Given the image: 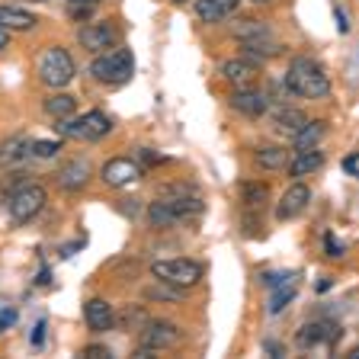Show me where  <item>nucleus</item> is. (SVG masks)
<instances>
[{
	"label": "nucleus",
	"instance_id": "473e14b6",
	"mask_svg": "<svg viewBox=\"0 0 359 359\" xmlns=\"http://www.w3.org/2000/svg\"><path fill=\"white\" fill-rule=\"evenodd\" d=\"M16 324V311L13 308H0V334H4V330H10Z\"/></svg>",
	"mask_w": 359,
	"mask_h": 359
},
{
	"label": "nucleus",
	"instance_id": "9b49d317",
	"mask_svg": "<svg viewBox=\"0 0 359 359\" xmlns=\"http://www.w3.org/2000/svg\"><path fill=\"white\" fill-rule=\"evenodd\" d=\"M77 42L87 48V52H106L112 45L119 42V29L112 26L109 20H97V22H87L81 32H77Z\"/></svg>",
	"mask_w": 359,
	"mask_h": 359
},
{
	"label": "nucleus",
	"instance_id": "4c0bfd02",
	"mask_svg": "<svg viewBox=\"0 0 359 359\" xmlns=\"http://www.w3.org/2000/svg\"><path fill=\"white\" fill-rule=\"evenodd\" d=\"M10 48V36H7V29H0V55Z\"/></svg>",
	"mask_w": 359,
	"mask_h": 359
},
{
	"label": "nucleus",
	"instance_id": "1a4fd4ad",
	"mask_svg": "<svg viewBox=\"0 0 359 359\" xmlns=\"http://www.w3.org/2000/svg\"><path fill=\"white\" fill-rule=\"evenodd\" d=\"M180 340H183V330L177 327V324L170 321H144L142 327V346H148V350H173V346H180Z\"/></svg>",
	"mask_w": 359,
	"mask_h": 359
},
{
	"label": "nucleus",
	"instance_id": "7ed1b4c3",
	"mask_svg": "<svg viewBox=\"0 0 359 359\" xmlns=\"http://www.w3.org/2000/svg\"><path fill=\"white\" fill-rule=\"evenodd\" d=\"M36 74L45 87L58 90V87H67V83L74 81L77 67H74V58H71L61 45H48L36 61Z\"/></svg>",
	"mask_w": 359,
	"mask_h": 359
},
{
	"label": "nucleus",
	"instance_id": "2f4dec72",
	"mask_svg": "<svg viewBox=\"0 0 359 359\" xmlns=\"http://www.w3.org/2000/svg\"><path fill=\"white\" fill-rule=\"evenodd\" d=\"M324 250H327V257H344L346 254L344 241H337L334 234H324Z\"/></svg>",
	"mask_w": 359,
	"mask_h": 359
},
{
	"label": "nucleus",
	"instance_id": "0eeeda50",
	"mask_svg": "<svg viewBox=\"0 0 359 359\" xmlns=\"http://www.w3.org/2000/svg\"><path fill=\"white\" fill-rule=\"evenodd\" d=\"M45 189L39 187V183H22V187H16L13 193H7V209H10V218H13L16 224H26L32 222V218L39 215V212L45 209Z\"/></svg>",
	"mask_w": 359,
	"mask_h": 359
},
{
	"label": "nucleus",
	"instance_id": "58836bf2",
	"mask_svg": "<svg viewBox=\"0 0 359 359\" xmlns=\"http://www.w3.org/2000/svg\"><path fill=\"white\" fill-rule=\"evenodd\" d=\"M71 4H97V0H71Z\"/></svg>",
	"mask_w": 359,
	"mask_h": 359
},
{
	"label": "nucleus",
	"instance_id": "f257e3e1",
	"mask_svg": "<svg viewBox=\"0 0 359 359\" xmlns=\"http://www.w3.org/2000/svg\"><path fill=\"white\" fill-rule=\"evenodd\" d=\"M285 90L295 93V97H305V100H327L330 77L321 61L308 58V55H299V58H292L289 71H285Z\"/></svg>",
	"mask_w": 359,
	"mask_h": 359
},
{
	"label": "nucleus",
	"instance_id": "e433bc0d",
	"mask_svg": "<svg viewBox=\"0 0 359 359\" xmlns=\"http://www.w3.org/2000/svg\"><path fill=\"white\" fill-rule=\"evenodd\" d=\"M334 13H337V22H340V32H346V29H350V22H346L344 7H334Z\"/></svg>",
	"mask_w": 359,
	"mask_h": 359
},
{
	"label": "nucleus",
	"instance_id": "c85d7f7f",
	"mask_svg": "<svg viewBox=\"0 0 359 359\" xmlns=\"http://www.w3.org/2000/svg\"><path fill=\"white\" fill-rule=\"evenodd\" d=\"M154 283L157 285L144 289V299H148V302H180L183 289H177V285H167V283H161V279H154Z\"/></svg>",
	"mask_w": 359,
	"mask_h": 359
},
{
	"label": "nucleus",
	"instance_id": "39448f33",
	"mask_svg": "<svg viewBox=\"0 0 359 359\" xmlns=\"http://www.w3.org/2000/svg\"><path fill=\"white\" fill-rule=\"evenodd\" d=\"M58 135L61 138H74V142H97V138H103V135L112 132V119L106 116V112L100 109H90L83 112V116H77V119H71V116H65V119H58Z\"/></svg>",
	"mask_w": 359,
	"mask_h": 359
},
{
	"label": "nucleus",
	"instance_id": "a19ab883",
	"mask_svg": "<svg viewBox=\"0 0 359 359\" xmlns=\"http://www.w3.org/2000/svg\"><path fill=\"white\" fill-rule=\"evenodd\" d=\"M173 4H187V0H173Z\"/></svg>",
	"mask_w": 359,
	"mask_h": 359
},
{
	"label": "nucleus",
	"instance_id": "c9c22d12",
	"mask_svg": "<svg viewBox=\"0 0 359 359\" xmlns=\"http://www.w3.org/2000/svg\"><path fill=\"white\" fill-rule=\"evenodd\" d=\"M42 340H45V321H39V324H36V330H32V344L42 346Z\"/></svg>",
	"mask_w": 359,
	"mask_h": 359
},
{
	"label": "nucleus",
	"instance_id": "aec40b11",
	"mask_svg": "<svg viewBox=\"0 0 359 359\" xmlns=\"http://www.w3.org/2000/svg\"><path fill=\"white\" fill-rule=\"evenodd\" d=\"M241 7V0H196V16L202 22H222Z\"/></svg>",
	"mask_w": 359,
	"mask_h": 359
},
{
	"label": "nucleus",
	"instance_id": "7c9ffc66",
	"mask_svg": "<svg viewBox=\"0 0 359 359\" xmlns=\"http://www.w3.org/2000/svg\"><path fill=\"white\" fill-rule=\"evenodd\" d=\"M58 151L61 142H32V157H39V161H52Z\"/></svg>",
	"mask_w": 359,
	"mask_h": 359
},
{
	"label": "nucleus",
	"instance_id": "cd10ccee",
	"mask_svg": "<svg viewBox=\"0 0 359 359\" xmlns=\"http://www.w3.org/2000/svg\"><path fill=\"white\" fill-rule=\"evenodd\" d=\"M148 222L154 224V228H173V224H180V222H177V215H173V212L167 209V205H164L161 199L151 202V205H148Z\"/></svg>",
	"mask_w": 359,
	"mask_h": 359
},
{
	"label": "nucleus",
	"instance_id": "5701e85b",
	"mask_svg": "<svg viewBox=\"0 0 359 359\" xmlns=\"http://www.w3.org/2000/svg\"><path fill=\"white\" fill-rule=\"evenodd\" d=\"M231 36L238 39V42H247V39L273 36V29H269L263 20H250V16H244V20H234L231 22Z\"/></svg>",
	"mask_w": 359,
	"mask_h": 359
},
{
	"label": "nucleus",
	"instance_id": "412c9836",
	"mask_svg": "<svg viewBox=\"0 0 359 359\" xmlns=\"http://www.w3.org/2000/svg\"><path fill=\"white\" fill-rule=\"evenodd\" d=\"M285 167H289L292 177H311V173H318L324 167V154L318 148H302L295 151V157Z\"/></svg>",
	"mask_w": 359,
	"mask_h": 359
},
{
	"label": "nucleus",
	"instance_id": "4be33fe9",
	"mask_svg": "<svg viewBox=\"0 0 359 359\" xmlns=\"http://www.w3.org/2000/svg\"><path fill=\"white\" fill-rule=\"evenodd\" d=\"M324 135H327V122L324 119H311V122H302V128L295 135H292V142H295V148H318V142H321Z\"/></svg>",
	"mask_w": 359,
	"mask_h": 359
},
{
	"label": "nucleus",
	"instance_id": "393cba45",
	"mask_svg": "<svg viewBox=\"0 0 359 359\" xmlns=\"http://www.w3.org/2000/svg\"><path fill=\"white\" fill-rule=\"evenodd\" d=\"M254 157H257V167H263V170H283L289 164V151L279 148V144H266Z\"/></svg>",
	"mask_w": 359,
	"mask_h": 359
},
{
	"label": "nucleus",
	"instance_id": "ea45409f",
	"mask_svg": "<svg viewBox=\"0 0 359 359\" xmlns=\"http://www.w3.org/2000/svg\"><path fill=\"white\" fill-rule=\"evenodd\" d=\"M250 4H273V0H250Z\"/></svg>",
	"mask_w": 359,
	"mask_h": 359
},
{
	"label": "nucleus",
	"instance_id": "6e6552de",
	"mask_svg": "<svg viewBox=\"0 0 359 359\" xmlns=\"http://www.w3.org/2000/svg\"><path fill=\"white\" fill-rule=\"evenodd\" d=\"M344 337V327L337 321H308L299 327V334H295V346L299 350H311V346H321V344H337Z\"/></svg>",
	"mask_w": 359,
	"mask_h": 359
},
{
	"label": "nucleus",
	"instance_id": "423d86ee",
	"mask_svg": "<svg viewBox=\"0 0 359 359\" xmlns=\"http://www.w3.org/2000/svg\"><path fill=\"white\" fill-rule=\"evenodd\" d=\"M202 263L187 260V257H177V260H157L151 263V276L161 279L167 285H177V289H193L202 283Z\"/></svg>",
	"mask_w": 359,
	"mask_h": 359
},
{
	"label": "nucleus",
	"instance_id": "f3484780",
	"mask_svg": "<svg viewBox=\"0 0 359 359\" xmlns=\"http://www.w3.org/2000/svg\"><path fill=\"white\" fill-rule=\"evenodd\" d=\"M257 74H260V65L250 58H231L222 65V77L234 87H247V83H254Z\"/></svg>",
	"mask_w": 359,
	"mask_h": 359
},
{
	"label": "nucleus",
	"instance_id": "b1692460",
	"mask_svg": "<svg viewBox=\"0 0 359 359\" xmlns=\"http://www.w3.org/2000/svg\"><path fill=\"white\" fill-rule=\"evenodd\" d=\"M302 122H305V112L292 109V106H279V109L273 112V128L283 135H295L302 128Z\"/></svg>",
	"mask_w": 359,
	"mask_h": 359
},
{
	"label": "nucleus",
	"instance_id": "dca6fc26",
	"mask_svg": "<svg viewBox=\"0 0 359 359\" xmlns=\"http://www.w3.org/2000/svg\"><path fill=\"white\" fill-rule=\"evenodd\" d=\"M83 318H87V327L93 334H103V330H112L116 327V311L106 299H90L83 305Z\"/></svg>",
	"mask_w": 359,
	"mask_h": 359
},
{
	"label": "nucleus",
	"instance_id": "f8f14e48",
	"mask_svg": "<svg viewBox=\"0 0 359 359\" xmlns=\"http://www.w3.org/2000/svg\"><path fill=\"white\" fill-rule=\"evenodd\" d=\"M228 103H231V109H238L241 116H247V119H260L263 112L269 109V97L263 93V90H257L254 83L234 87V93L228 97Z\"/></svg>",
	"mask_w": 359,
	"mask_h": 359
},
{
	"label": "nucleus",
	"instance_id": "2eb2a0df",
	"mask_svg": "<svg viewBox=\"0 0 359 359\" xmlns=\"http://www.w3.org/2000/svg\"><path fill=\"white\" fill-rule=\"evenodd\" d=\"M26 157H32V138L29 135H10L7 142H0V167H20Z\"/></svg>",
	"mask_w": 359,
	"mask_h": 359
},
{
	"label": "nucleus",
	"instance_id": "72a5a7b5",
	"mask_svg": "<svg viewBox=\"0 0 359 359\" xmlns=\"http://www.w3.org/2000/svg\"><path fill=\"white\" fill-rule=\"evenodd\" d=\"M83 359H100V356H109V350H106V346H83V353H81Z\"/></svg>",
	"mask_w": 359,
	"mask_h": 359
},
{
	"label": "nucleus",
	"instance_id": "a211bd4d",
	"mask_svg": "<svg viewBox=\"0 0 359 359\" xmlns=\"http://www.w3.org/2000/svg\"><path fill=\"white\" fill-rule=\"evenodd\" d=\"M241 52H244V58H250V61H257V65H263V61L276 58V55L283 52V42H276V36L247 39V42H241Z\"/></svg>",
	"mask_w": 359,
	"mask_h": 359
},
{
	"label": "nucleus",
	"instance_id": "ddd939ff",
	"mask_svg": "<svg viewBox=\"0 0 359 359\" xmlns=\"http://www.w3.org/2000/svg\"><path fill=\"white\" fill-rule=\"evenodd\" d=\"M308 202H311V189H308L305 183H292V187L283 193L279 205H276V218L279 222H292V218H299L302 212L308 209Z\"/></svg>",
	"mask_w": 359,
	"mask_h": 359
},
{
	"label": "nucleus",
	"instance_id": "20e7f679",
	"mask_svg": "<svg viewBox=\"0 0 359 359\" xmlns=\"http://www.w3.org/2000/svg\"><path fill=\"white\" fill-rule=\"evenodd\" d=\"M161 202L177 215L180 224L187 222H199L202 212H205V199L196 187H187V183H173V187L161 189Z\"/></svg>",
	"mask_w": 359,
	"mask_h": 359
},
{
	"label": "nucleus",
	"instance_id": "9d476101",
	"mask_svg": "<svg viewBox=\"0 0 359 359\" xmlns=\"http://www.w3.org/2000/svg\"><path fill=\"white\" fill-rule=\"evenodd\" d=\"M100 177H103L106 187L126 189V187H132V183L142 180V167H138V161H132V157H112V161L103 164Z\"/></svg>",
	"mask_w": 359,
	"mask_h": 359
},
{
	"label": "nucleus",
	"instance_id": "c756f323",
	"mask_svg": "<svg viewBox=\"0 0 359 359\" xmlns=\"http://www.w3.org/2000/svg\"><path fill=\"white\" fill-rule=\"evenodd\" d=\"M116 321L126 324V327H132V330H142L144 321H148V311H144L142 305H138V308H126V311H122V318H116Z\"/></svg>",
	"mask_w": 359,
	"mask_h": 359
},
{
	"label": "nucleus",
	"instance_id": "4468645a",
	"mask_svg": "<svg viewBox=\"0 0 359 359\" xmlns=\"http://www.w3.org/2000/svg\"><path fill=\"white\" fill-rule=\"evenodd\" d=\"M90 177H93L90 161L87 157H74V161H67L58 170V187L65 189V193H77V189H83L90 183Z\"/></svg>",
	"mask_w": 359,
	"mask_h": 359
},
{
	"label": "nucleus",
	"instance_id": "bb28decb",
	"mask_svg": "<svg viewBox=\"0 0 359 359\" xmlns=\"http://www.w3.org/2000/svg\"><path fill=\"white\" fill-rule=\"evenodd\" d=\"M241 199H244L247 209H260L269 199V187L266 183H244V187H241Z\"/></svg>",
	"mask_w": 359,
	"mask_h": 359
},
{
	"label": "nucleus",
	"instance_id": "a878e982",
	"mask_svg": "<svg viewBox=\"0 0 359 359\" xmlns=\"http://www.w3.org/2000/svg\"><path fill=\"white\" fill-rule=\"evenodd\" d=\"M74 109H77V97H71V93H55V97L45 100V112H48L52 119L74 116Z\"/></svg>",
	"mask_w": 359,
	"mask_h": 359
},
{
	"label": "nucleus",
	"instance_id": "f03ea898",
	"mask_svg": "<svg viewBox=\"0 0 359 359\" xmlns=\"http://www.w3.org/2000/svg\"><path fill=\"white\" fill-rule=\"evenodd\" d=\"M135 71V58L128 48H106V52H97V58L90 61V77L100 83H126Z\"/></svg>",
	"mask_w": 359,
	"mask_h": 359
},
{
	"label": "nucleus",
	"instance_id": "6ab92c4d",
	"mask_svg": "<svg viewBox=\"0 0 359 359\" xmlns=\"http://www.w3.org/2000/svg\"><path fill=\"white\" fill-rule=\"evenodd\" d=\"M39 26V16L29 13V10H22V7H0V29H13V32H29Z\"/></svg>",
	"mask_w": 359,
	"mask_h": 359
},
{
	"label": "nucleus",
	"instance_id": "f704fd0d",
	"mask_svg": "<svg viewBox=\"0 0 359 359\" xmlns=\"http://www.w3.org/2000/svg\"><path fill=\"white\" fill-rule=\"evenodd\" d=\"M344 170L350 173V177H356V173H359V157L356 154H346L344 157Z\"/></svg>",
	"mask_w": 359,
	"mask_h": 359
}]
</instances>
